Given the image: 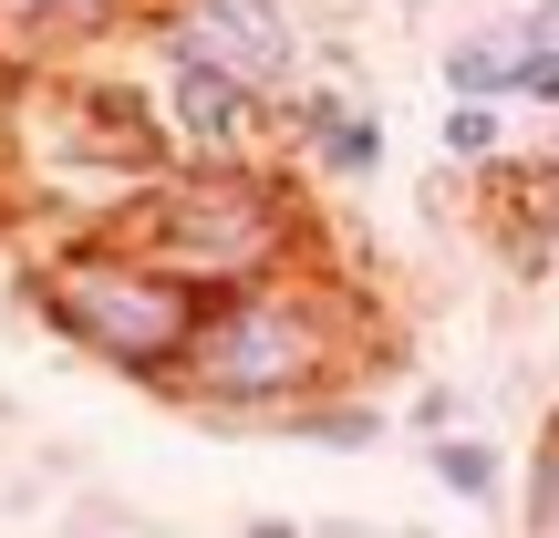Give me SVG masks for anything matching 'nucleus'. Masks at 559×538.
I'll list each match as a JSON object with an SVG mask.
<instances>
[{"label":"nucleus","mask_w":559,"mask_h":538,"mask_svg":"<svg viewBox=\"0 0 559 538\" xmlns=\"http://www.w3.org/2000/svg\"><path fill=\"white\" fill-rule=\"evenodd\" d=\"M373 342V311H362L353 279H332L321 260L249 279V290H218L198 311V342H187L177 383L166 394L187 415H218V425H280L300 404L342 394Z\"/></svg>","instance_id":"1"},{"label":"nucleus","mask_w":559,"mask_h":538,"mask_svg":"<svg viewBox=\"0 0 559 538\" xmlns=\"http://www.w3.org/2000/svg\"><path fill=\"white\" fill-rule=\"evenodd\" d=\"M115 239H135L156 270H177L198 300L249 290L311 260V207L270 156H228V166H166L156 187L115 198Z\"/></svg>","instance_id":"2"},{"label":"nucleus","mask_w":559,"mask_h":538,"mask_svg":"<svg viewBox=\"0 0 559 538\" xmlns=\"http://www.w3.org/2000/svg\"><path fill=\"white\" fill-rule=\"evenodd\" d=\"M21 300L41 311V332H62L83 362L145 383V394L177 383L187 342H198V311H207L177 270H156L135 239H115V228H62V239H41L32 260H21Z\"/></svg>","instance_id":"3"},{"label":"nucleus","mask_w":559,"mask_h":538,"mask_svg":"<svg viewBox=\"0 0 559 538\" xmlns=\"http://www.w3.org/2000/svg\"><path fill=\"white\" fill-rule=\"evenodd\" d=\"M145 32H156V52H187V62H207V73L249 83L270 104L290 83H311V41H300L290 0H156Z\"/></svg>","instance_id":"4"},{"label":"nucleus","mask_w":559,"mask_h":538,"mask_svg":"<svg viewBox=\"0 0 559 538\" xmlns=\"http://www.w3.org/2000/svg\"><path fill=\"white\" fill-rule=\"evenodd\" d=\"M156 115H166V135H177V166H228V156L280 145V104L249 94V83H228V73H207V62H187V52H166Z\"/></svg>","instance_id":"5"},{"label":"nucleus","mask_w":559,"mask_h":538,"mask_svg":"<svg viewBox=\"0 0 559 538\" xmlns=\"http://www.w3.org/2000/svg\"><path fill=\"white\" fill-rule=\"evenodd\" d=\"M156 0H0V73H32V83H52L62 62L83 52V41H104V32H124V21H145Z\"/></svg>","instance_id":"6"},{"label":"nucleus","mask_w":559,"mask_h":538,"mask_svg":"<svg viewBox=\"0 0 559 538\" xmlns=\"http://www.w3.org/2000/svg\"><path fill=\"white\" fill-rule=\"evenodd\" d=\"M477 177H487V207H477V218L498 228L508 270H519V279H539V270L559 260V166L498 156V166H477Z\"/></svg>","instance_id":"7"},{"label":"nucleus","mask_w":559,"mask_h":538,"mask_svg":"<svg viewBox=\"0 0 559 538\" xmlns=\"http://www.w3.org/2000/svg\"><path fill=\"white\" fill-rule=\"evenodd\" d=\"M280 435L290 445H332V456H373V445L394 435V415H383L373 394H321V404H300V415H280Z\"/></svg>","instance_id":"8"},{"label":"nucleus","mask_w":559,"mask_h":538,"mask_svg":"<svg viewBox=\"0 0 559 538\" xmlns=\"http://www.w3.org/2000/svg\"><path fill=\"white\" fill-rule=\"evenodd\" d=\"M425 477H436L456 507H498V498H508V445H487V435H466V425H445V435L425 445Z\"/></svg>","instance_id":"9"},{"label":"nucleus","mask_w":559,"mask_h":538,"mask_svg":"<svg viewBox=\"0 0 559 538\" xmlns=\"http://www.w3.org/2000/svg\"><path fill=\"white\" fill-rule=\"evenodd\" d=\"M311 166H321V177H342V187H353V177H383V104H342V124L311 145Z\"/></svg>","instance_id":"10"},{"label":"nucleus","mask_w":559,"mask_h":538,"mask_svg":"<svg viewBox=\"0 0 559 538\" xmlns=\"http://www.w3.org/2000/svg\"><path fill=\"white\" fill-rule=\"evenodd\" d=\"M445 94L456 104H508V32H466V41H445Z\"/></svg>","instance_id":"11"},{"label":"nucleus","mask_w":559,"mask_h":538,"mask_svg":"<svg viewBox=\"0 0 559 538\" xmlns=\"http://www.w3.org/2000/svg\"><path fill=\"white\" fill-rule=\"evenodd\" d=\"M436 156H445V166H498V156H508V104H456V94H445Z\"/></svg>","instance_id":"12"},{"label":"nucleus","mask_w":559,"mask_h":538,"mask_svg":"<svg viewBox=\"0 0 559 538\" xmlns=\"http://www.w3.org/2000/svg\"><path fill=\"white\" fill-rule=\"evenodd\" d=\"M528 538H559V415L539 425V456H528V498H519Z\"/></svg>","instance_id":"13"},{"label":"nucleus","mask_w":559,"mask_h":538,"mask_svg":"<svg viewBox=\"0 0 559 538\" xmlns=\"http://www.w3.org/2000/svg\"><path fill=\"white\" fill-rule=\"evenodd\" d=\"M508 104L559 115V52H549V41H508Z\"/></svg>","instance_id":"14"},{"label":"nucleus","mask_w":559,"mask_h":538,"mask_svg":"<svg viewBox=\"0 0 559 538\" xmlns=\"http://www.w3.org/2000/svg\"><path fill=\"white\" fill-rule=\"evenodd\" d=\"M415 425H436V435H445V425H456V394H445V383H425V394H415Z\"/></svg>","instance_id":"15"},{"label":"nucleus","mask_w":559,"mask_h":538,"mask_svg":"<svg viewBox=\"0 0 559 538\" xmlns=\"http://www.w3.org/2000/svg\"><path fill=\"white\" fill-rule=\"evenodd\" d=\"M239 538H311V528H300V518H249Z\"/></svg>","instance_id":"16"},{"label":"nucleus","mask_w":559,"mask_h":538,"mask_svg":"<svg viewBox=\"0 0 559 538\" xmlns=\"http://www.w3.org/2000/svg\"><path fill=\"white\" fill-rule=\"evenodd\" d=\"M0 218H11V207H0Z\"/></svg>","instance_id":"17"}]
</instances>
